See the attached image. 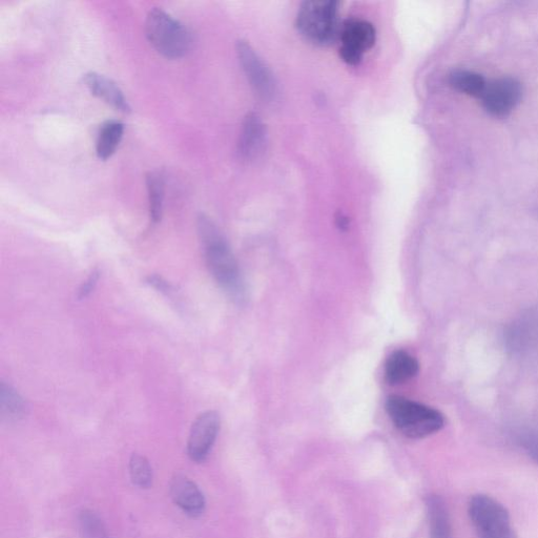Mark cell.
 Wrapping results in <instances>:
<instances>
[{
    "label": "cell",
    "mask_w": 538,
    "mask_h": 538,
    "mask_svg": "<svg viewBox=\"0 0 538 538\" xmlns=\"http://www.w3.org/2000/svg\"><path fill=\"white\" fill-rule=\"evenodd\" d=\"M197 230L213 277L230 297L242 301L245 289L240 269L217 225L208 216L200 215Z\"/></svg>",
    "instance_id": "obj_1"
},
{
    "label": "cell",
    "mask_w": 538,
    "mask_h": 538,
    "mask_svg": "<svg viewBox=\"0 0 538 538\" xmlns=\"http://www.w3.org/2000/svg\"><path fill=\"white\" fill-rule=\"evenodd\" d=\"M386 410L393 425L409 439L427 438L445 426L439 410L403 397L388 398Z\"/></svg>",
    "instance_id": "obj_2"
},
{
    "label": "cell",
    "mask_w": 538,
    "mask_h": 538,
    "mask_svg": "<svg viewBox=\"0 0 538 538\" xmlns=\"http://www.w3.org/2000/svg\"><path fill=\"white\" fill-rule=\"evenodd\" d=\"M146 33L152 47L165 58H182L191 49L188 29L161 9L155 8L148 14Z\"/></svg>",
    "instance_id": "obj_3"
},
{
    "label": "cell",
    "mask_w": 538,
    "mask_h": 538,
    "mask_svg": "<svg viewBox=\"0 0 538 538\" xmlns=\"http://www.w3.org/2000/svg\"><path fill=\"white\" fill-rule=\"evenodd\" d=\"M339 3L305 2L297 16V28L309 41L317 45H328L339 37Z\"/></svg>",
    "instance_id": "obj_4"
},
{
    "label": "cell",
    "mask_w": 538,
    "mask_h": 538,
    "mask_svg": "<svg viewBox=\"0 0 538 538\" xmlns=\"http://www.w3.org/2000/svg\"><path fill=\"white\" fill-rule=\"evenodd\" d=\"M468 514L478 538H517L509 511L489 495H473Z\"/></svg>",
    "instance_id": "obj_5"
},
{
    "label": "cell",
    "mask_w": 538,
    "mask_h": 538,
    "mask_svg": "<svg viewBox=\"0 0 538 538\" xmlns=\"http://www.w3.org/2000/svg\"><path fill=\"white\" fill-rule=\"evenodd\" d=\"M509 353L519 359L538 357V306L530 307L517 316L505 331Z\"/></svg>",
    "instance_id": "obj_6"
},
{
    "label": "cell",
    "mask_w": 538,
    "mask_h": 538,
    "mask_svg": "<svg viewBox=\"0 0 538 538\" xmlns=\"http://www.w3.org/2000/svg\"><path fill=\"white\" fill-rule=\"evenodd\" d=\"M340 56L346 64L357 66L364 54L376 44L377 32L374 25L361 18H350L341 26Z\"/></svg>",
    "instance_id": "obj_7"
},
{
    "label": "cell",
    "mask_w": 538,
    "mask_h": 538,
    "mask_svg": "<svg viewBox=\"0 0 538 538\" xmlns=\"http://www.w3.org/2000/svg\"><path fill=\"white\" fill-rule=\"evenodd\" d=\"M237 54L244 74L255 92L266 100L275 98L277 94L275 76L251 45L244 40L238 41Z\"/></svg>",
    "instance_id": "obj_8"
},
{
    "label": "cell",
    "mask_w": 538,
    "mask_h": 538,
    "mask_svg": "<svg viewBox=\"0 0 538 538\" xmlns=\"http://www.w3.org/2000/svg\"><path fill=\"white\" fill-rule=\"evenodd\" d=\"M522 86L511 77L493 80L487 84L482 95L483 107L490 115L503 118L508 116L522 99Z\"/></svg>",
    "instance_id": "obj_9"
},
{
    "label": "cell",
    "mask_w": 538,
    "mask_h": 538,
    "mask_svg": "<svg viewBox=\"0 0 538 538\" xmlns=\"http://www.w3.org/2000/svg\"><path fill=\"white\" fill-rule=\"evenodd\" d=\"M220 430V417L216 411H206L194 422L188 442L189 457L202 462L208 457Z\"/></svg>",
    "instance_id": "obj_10"
},
{
    "label": "cell",
    "mask_w": 538,
    "mask_h": 538,
    "mask_svg": "<svg viewBox=\"0 0 538 538\" xmlns=\"http://www.w3.org/2000/svg\"><path fill=\"white\" fill-rule=\"evenodd\" d=\"M267 132L262 119L255 113L248 114L242 124L238 154L243 160H255L264 152Z\"/></svg>",
    "instance_id": "obj_11"
},
{
    "label": "cell",
    "mask_w": 538,
    "mask_h": 538,
    "mask_svg": "<svg viewBox=\"0 0 538 538\" xmlns=\"http://www.w3.org/2000/svg\"><path fill=\"white\" fill-rule=\"evenodd\" d=\"M84 82L89 91L107 105L122 113H130L131 107L115 81L105 75L89 72L84 76Z\"/></svg>",
    "instance_id": "obj_12"
},
{
    "label": "cell",
    "mask_w": 538,
    "mask_h": 538,
    "mask_svg": "<svg viewBox=\"0 0 538 538\" xmlns=\"http://www.w3.org/2000/svg\"><path fill=\"white\" fill-rule=\"evenodd\" d=\"M174 502L186 513L200 515L205 508L204 495L199 487L190 479L177 477L171 484Z\"/></svg>",
    "instance_id": "obj_13"
},
{
    "label": "cell",
    "mask_w": 538,
    "mask_h": 538,
    "mask_svg": "<svg viewBox=\"0 0 538 538\" xmlns=\"http://www.w3.org/2000/svg\"><path fill=\"white\" fill-rule=\"evenodd\" d=\"M420 365L416 358L406 351L393 353L385 364V378L390 385H399L410 381L419 374Z\"/></svg>",
    "instance_id": "obj_14"
},
{
    "label": "cell",
    "mask_w": 538,
    "mask_h": 538,
    "mask_svg": "<svg viewBox=\"0 0 538 538\" xmlns=\"http://www.w3.org/2000/svg\"><path fill=\"white\" fill-rule=\"evenodd\" d=\"M430 538H452V525L446 503L439 495H430L426 501Z\"/></svg>",
    "instance_id": "obj_15"
},
{
    "label": "cell",
    "mask_w": 538,
    "mask_h": 538,
    "mask_svg": "<svg viewBox=\"0 0 538 538\" xmlns=\"http://www.w3.org/2000/svg\"><path fill=\"white\" fill-rule=\"evenodd\" d=\"M124 133L120 121H108L100 128L96 142V154L102 161L110 159L117 151Z\"/></svg>",
    "instance_id": "obj_16"
},
{
    "label": "cell",
    "mask_w": 538,
    "mask_h": 538,
    "mask_svg": "<svg viewBox=\"0 0 538 538\" xmlns=\"http://www.w3.org/2000/svg\"><path fill=\"white\" fill-rule=\"evenodd\" d=\"M449 84L455 90L472 97L481 98L487 87L485 78L469 71H454L449 75Z\"/></svg>",
    "instance_id": "obj_17"
},
{
    "label": "cell",
    "mask_w": 538,
    "mask_h": 538,
    "mask_svg": "<svg viewBox=\"0 0 538 538\" xmlns=\"http://www.w3.org/2000/svg\"><path fill=\"white\" fill-rule=\"evenodd\" d=\"M150 217L154 223L162 218L165 195L164 177L160 172H150L147 176Z\"/></svg>",
    "instance_id": "obj_18"
},
{
    "label": "cell",
    "mask_w": 538,
    "mask_h": 538,
    "mask_svg": "<svg viewBox=\"0 0 538 538\" xmlns=\"http://www.w3.org/2000/svg\"><path fill=\"white\" fill-rule=\"evenodd\" d=\"M0 405L3 416L9 420H19L26 413V403L11 386L2 383L0 386Z\"/></svg>",
    "instance_id": "obj_19"
},
{
    "label": "cell",
    "mask_w": 538,
    "mask_h": 538,
    "mask_svg": "<svg viewBox=\"0 0 538 538\" xmlns=\"http://www.w3.org/2000/svg\"><path fill=\"white\" fill-rule=\"evenodd\" d=\"M133 483L140 488H149L153 482V471L149 461L140 454H134L130 461Z\"/></svg>",
    "instance_id": "obj_20"
},
{
    "label": "cell",
    "mask_w": 538,
    "mask_h": 538,
    "mask_svg": "<svg viewBox=\"0 0 538 538\" xmlns=\"http://www.w3.org/2000/svg\"><path fill=\"white\" fill-rule=\"evenodd\" d=\"M79 527L84 538H108L105 525L92 511H84L79 516Z\"/></svg>",
    "instance_id": "obj_21"
},
{
    "label": "cell",
    "mask_w": 538,
    "mask_h": 538,
    "mask_svg": "<svg viewBox=\"0 0 538 538\" xmlns=\"http://www.w3.org/2000/svg\"><path fill=\"white\" fill-rule=\"evenodd\" d=\"M99 276V272L96 269V271L92 272V274L88 277L84 284L81 285L77 295L79 300L85 299L92 294L98 283Z\"/></svg>",
    "instance_id": "obj_22"
},
{
    "label": "cell",
    "mask_w": 538,
    "mask_h": 538,
    "mask_svg": "<svg viewBox=\"0 0 538 538\" xmlns=\"http://www.w3.org/2000/svg\"><path fill=\"white\" fill-rule=\"evenodd\" d=\"M523 445L528 451L530 457L538 464V436L537 434H528L523 438Z\"/></svg>",
    "instance_id": "obj_23"
},
{
    "label": "cell",
    "mask_w": 538,
    "mask_h": 538,
    "mask_svg": "<svg viewBox=\"0 0 538 538\" xmlns=\"http://www.w3.org/2000/svg\"><path fill=\"white\" fill-rule=\"evenodd\" d=\"M148 283L151 284L156 289H158V291L161 292V293L169 295L172 292L171 285L167 281H164L159 276H156V275L155 276H150L148 278Z\"/></svg>",
    "instance_id": "obj_24"
}]
</instances>
